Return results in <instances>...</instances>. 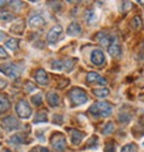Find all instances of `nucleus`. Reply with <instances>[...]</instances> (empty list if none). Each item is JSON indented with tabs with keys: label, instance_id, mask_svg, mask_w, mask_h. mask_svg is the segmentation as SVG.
Masks as SVG:
<instances>
[{
	"label": "nucleus",
	"instance_id": "nucleus-1",
	"mask_svg": "<svg viewBox=\"0 0 144 152\" xmlns=\"http://www.w3.org/2000/svg\"><path fill=\"white\" fill-rule=\"evenodd\" d=\"M89 113L94 116H98V118H108L112 115L113 113V107L106 102V101H100L94 103L90 108H89Z\"/></svg>",
	"mask_w": 144,
	"mask_h": 152
},
{
	"label": "nucleus",
	"instance_id": "nucleus-2",
	"mask_svg": "<svg viewBox=\"0 0 144 152\" xmlns=\"http://www.w3.org/2000/svg\"><path fill=\"white\" fill-rule=\"evenodd\" d=\"M68 97L72 107H79L88 102V96L85 91L79 88H72L68 92Z\"/></svg>",
	"mask_w": 144,
	"mask_h": 152
},
{
	"label": "nucleus",
	"instance_id": "nucleus-3",
	"mask_svg": "<svg viewBox=\"0 0 144 152\" xmlns=\"http://www.w3.org/2000/svg\"><path fill=\"white\" fill-rule=\"evenodd\" d=\"M0 72L1 73H4L6 77H9V78H17L18 75L21 74V72H22V67L19 66V65H17V64H4V65H1L0 66Z\"/></svg>",
	"mask_w": 144,
	"mask_h": 152
},
{
	"label": "nucleus",
	"instance_id": "nucleus-4",
	"mask_svg": "<svg viewBox=\"0 0 144 152\" xmlns=\"http://www.w3.org/2000/svg\"><path fill=\"white\" fill-rule=\"evenodd\" d=\"M75 61L71 59H64V60H55L52 62V69L59 71V72H70L73 68Z\"/></svg>",
	"mask_w": 144,
	"mask_h": 152
},
{
	"label": "nucleus",
	"instance_id": "nucleus-5",
	"mask_svg": "<svg viewBox=\"0 0 144 152\" xmlns=\"http://www.w3.org/2000/svg\"><path fill=\"white\" fill-rule=\"evenodd\" d=\"M62 34H64V30H62V28H61L60 25L53 26V28L49 30L48 35H47V41H48V43H49L51 46L57 45V43L62 39Z\"/></svg>",
	"mask_w": 144,
	"mask_h": 152
},
{
	"label": "nucleus",
	"instance_id": "nucleus-6",
	"mask_svg": "<svg viewBox=\"0 0 144 152\" xmlns=\"http://www.w3.org/2000/svg\"><path fill=\"white\" fill-rule=\"evenodd\" d=\"M16 111H17V115H18L21 119H29V118L31 116V114H32L30 105H29L28 102L24 101V99H21V101L17 103V105H16Z\"/></svg>",
	"mask_w": 144,
	"mask_h": 152
},
{
	"label": "nucleus",
	"instance_id": "nucleus-7",
	"mask_svg": "<svg viewBox=\"0 0 144 152\" xmlns=\"http://www.w3.org/2000/svg\"><path fill=\"white\" fill-rule=\"evenodd\" d=\"M51 144L52 147L57 151V152H62L66 150V139L62 134L60 133H55L53 134L52 139H51Z\"/></svg>",
	"mask_w": 144,
	"mask_h": 152
},
{
	"label": "nucleus",
	"instance_id": "nucleus-8",
	"mask_svg": "<svg viewBox=\"0 0 144 152\" xmlns=\"http://www.w3.org/2000/svg\"><path fill=\"white\" fill-rule=\"evenodd\" d=\"M3 126H4V129L6 132H15V131H18L21 128V124L17 119H15L13 116H7L3 120Z\"/></svg>",
	"mask_w": 144,
	"mask_h": 152
},
{
	"label": "nucleus",
	"instance_id": "nucleus-9",
	"mask_svg": "<svg viewBox=\"0 0 144 152\" xmlns=\"http://www.w3.org/2000/svg\"><path fill=\"white\" fill-rule=\"evenodd\" d=\"M90 60L95 66H102L106 62V56L101 49H94L90 54Z\"/></svg>",
	"mask_w": 144,
	"mask_h": 152
},
{
	"label": "nucleus",
	"instance_id": "nucleus-10",
	"mask_svg": "<svg viewBox=\"0 0 144 152\" xmlns=\"http://www.w3.org/2000/svg\"><path fill=\"white\" fill-rule=\"evenodd\" d=\"M97 36H98L97 40L101 43V46H103L106 48H109L113 43L117 42V39H115L114 36H112V35H107V34H103L102 32V34H98Z\"/></svg>",
	"mask_w": 144,
	"mask_h": 152
},
{
	"label": "nucleus",
	"instance_id": "nucleus-11",
	"mask_svg": "<svg viewBox=\"0 0 144 152\" xmlns=\"http://www.w3.org/2000/svg\"><path fill=\"white\" fill-rule=\"evenodd\" d=\"M45 23H46L45 17H43L42 15H40V13L32 15V16L30 17V19H29V26H31V28H40V26H42Z\"/></svg>",
	"mask_w": 144,
	"mask_h": 152
},
{
	"label": "nucleus",
	"instance_id": "nucleus-12",
	"mask_svg": "<svg viewBox=\"0 0 144 152\" xmlns=\"http://www.w3.org/2000/svg\"><path fill=\"white\" fill-rule=\"evenodd\" d=\"M87 82H88L89 84H93V83H98V84H101V85H106V84H107V80H106L103 77H101V75H100L98 73H96V72H90V73H88V75H87Z\"/></svg>",
	"mask_w": 144,
	"mask_h": 152
},
{
	"label": "nucleus",
	"instance_id": "nucleus-13",
	"mask_svg": "<svg viewBox=\"0 0 144 152\" xmlns=\"http://www.w3.org/2000/svg\"><path fill=\"white\" fill-rule=\"evenodd\" d=\"M66 34H67V36H71V37H77V36H79L82 34V26L76 22L71 23L67 26Z\"/></svg>",
	"mask_w": 144,
	"mask_h": 152
},
{
	"label": "nucleus",
	"instance_id": "nucleus-14",
	"mask_svg": "<svg viewBox=\"0 0 144 152\" xmlns=\"http://www.w3.org/2000/svg\"><path fill=\"white\" fill-rule=\"evenodd\" d=\"M35 80H36V83L42 85V86H47L48 85V75L43 69H39L36 72Z\"/></svg>",
	"mask_w": 144,
	"mask_h": 152
},
{
	"label": "nucleus",
	"instance_id": "nucleus-15",
	"mask_svg": "<svg viewBox=\"0 0 144 152\" xmlns=\"http://www.w3.org/2000/svg\"><path fill=\"white\" fill-rule=\"evenodd\" d=\"M70 137H71V142L73 145H79L84 138V133L77 131V129H71L70 131Z\"/></svg>",
	"mask_w": 144,
	"mask_h": 152
},
{
	"label": "nucleus",
	"instance_id": "nucleus-16",
	"mask_svg": "<svg viewBox=\"0 0 144 152\" xmlns=\"http://www.w3.org/2000/svg\"><path fill=\"white\" fill-rule=\"evenodd\" d=\"M48 122V115L45 110H41V111H37L35 114V116L32 119V124L37 125V124H47Z\"/></svg>",
	"mask_w": 144,
	"mask_h": 152
},
{
	"label": "nucleus",
	"instance_id": "nucleus-17",
	"mask_svg": "<svg viewBox=\"0 0 144 152\" xmlns=\"http://www.w3.org/2000/svg\"><path fill=\"white\" fill-rule=\"evenodd\" d=\"M84 19L89 25H94V24H96L98 22L100 18H98V16L96 15V12L94 10H88L85 12V15H84Z\"/></svg>",
	"mask_w": 144,
	"mask_h": 152
},
{
	"label": "nucleus",
	"instance_id": "nucleus-18",
	"mask_svg": "<svg viewBox=\"0 0 144 152\" xmlns=\"http://www.w3.org/2000/svg\"><path fill=\"white\" fill-rule=\"evenodd\" d=\"M46 99H47V103L53 108L58 107L59 103H60V98L55 92H48L47 96H46Z\"/></svg>",
	"mask_w": 144,
	"mask_h": 152
},
{
	"label": "nucleus",
	"instance_id": "nucleus-19",
	"mask_svg": "<svg viewBox=\"0 0 144 152\" xmlns=\"http://www.w3.org/2000/svg\"><path fill=\"white\" fill-rule=\"evenodd\" d=\"M24 29H25V23H24V20L18 19V20H16L15 24L11 26V32H12V34H18V35H21V34L24 31Z\"/></svg>",
	"mask_w": 144,
	"mask_h": 152
},
{
	"label": "nucleus",
	"instance_id": "nucleus-20",
	"mask_svg": "<svg viewBox=\"0 0 144 152\" xmlns=\"http://www.w3.org/2000/svg\"><path fill=\"white\" fill-rule=\"evenodd\" d=\"M11 107V103H10V99L5 96V95H1L0 94V114H3L5 111H7Z\"/></svg>",
	"mask_w": 144,
	"mask_h": 152
},
{
	"label": "nucleus",
	"instance_id": "nucleus-21",
	"mask_svg": "<svg viewBox=\"0 0 144 152\" xmlns=\"http://www.w3.org/2000/svg\"><path fill=\"white\" fill-rule=\"evenodd\" d=\"M10 142L13 145H18V144H24L28 142L26 141V135L23 133H16L13 137L10 138Z\"/></svg>",
	"mask_w": 144,
	"mask_h": 152
},
{
	"label": "nucleus",
	"instance_id": "nucleus-22",
	"mask_svg": "<svg viewBox=\"0 0 144 152\" xmlns=\"http://www.w3.org/2000/svg\"><path fill=\"white\" fill-rule=\"evenodd\" d=\"M108 53H109V55L113 56V58H119V56L121 55V48H120V46L115 42V43H113L109 48H108Z\"/></svg>",
	"mask_w": 144,
	"mask_h": 152
},
{
	"label": "nucleus",
	"instance_id": "nucleus-23",
	"mask_svg": "<svg viewBox=\"0 0 144 152\" xmlns=\"http://www.w3.org/2000/svg\"><path fill=\"white\" fill-rule=\"evenodd\" d=\"M93 94L98 97V98H106L108 95H109V90L106 89V88H100V89H94Z\"/></svg>",
	"mask_w": 144,
	"mask_h": 152
},
{
	"label": "nucleus",
	"instance_id": "nucleus-24",
	"mask_svg": "<svg viewBox=\"0 0 144 152\" xmlns=\"http://www.w3.org/2000/svg\"><path fill=\"white\" fill-rule=\"evenodd\" d=\"M18 43H19V41H18L17 39H10V40H7V41L5 42V46H6L7 49L15 52V50L18 49Z\"/></svg>",
	"mask_w": 144,
	"mask_h": 152
},
{
	"label": "nucleus",
	"instance_id": "nucleus-25",
	"mask_svg": "<svg viewBox=\"0 0 144 152\" xmlns=\"http://www.w3.org/2000/svg\"><path fill=\"white\" fill-rule=\"evenodd\" d=\"M42 99H43V96H42L41 92L36 94V95H34L31 97V102H32L34 105H41L42 104Z\"/></svg>",
	"mask_w": 144,
	"mask_h": 152
},
{
	"label": "nucleus",
	"instance_id": "nucleus-26",
	"mask_svg": "<svg viewBox=\"0 0 144 152\" xmlns=\"http://www.w3.org/2000/svg\"><path fill=\"white\" fill-rule=\"evenodd\" d=\"M131 26H132V29H134V30H138V29L142 28V20H140V18H139L138 16H134V17L132 18V20H131Z\"/></svg>",
	"mask_w": 144,
	"mask_h": 152
},
{
	"label": "nucleus",
	"instance_id": "nucleus-27",
	"mask_svg": "<svg viewBox=\"0 0 144 152\" xmlns=\"http://www.w3.org/2000/svg\"><path fill=\"white\" fill-rule=\"evenodd\" d=\"M15 16L10 12H0V20H4V22H10L13 20Z\"/></svg>",
	"mask_w": 144,
	"mask_h": 152
},
{
	"label": "nucleus",
	"instance_id": "nucleus-28",
	"mask_svg": "<svg viewBox=\"0 0 144 152\" xmlns=\"http://www.w3.org/2000/svg\"><path fill=\"white\" fill-rule=\"evenodd\" d=\"M114 124L113 122H108V124H106V126L102 128V133L104 134V135H107V134H109V133H112L113 131H114Z\"/></svg>",
	"mask_w": 144,
	"mask_h": 152
},
{
	"label": "nucleus",
	"instance_id": "nucleus-29",
	"mask_svg": "<svg viewBox=\"0 0 144 152\" xmlns=\"http://www.w3.org/2000/svg\"><path fill=\"white\" fill-rule=\"evenodd\" d=\"M121 152H137V146L134 144H126L123 148H121Z\"/></svg>",
	"mask_w": 144,
	"mask_h": 152
},
{
	"label": "nucleus",
	"instance_id": "nucleus-30",
	"mask_svg": "<svg viewBox=\"0 0 144 152\" xmlns=\"http://www.w3.org/2000/svg\"><path fill=\"white\" fill-rule=\"evenodd\" d=\"M119 120L123 124H127L131 120V115H130V114H127V113H123V114H120V115H119Z\"/></svg>",
	"mask_w": 144,
	"mask_h": 152
},
{
	"label": "nucleus",
	"instance_id": "nucleus-31",
	"mask_svg": "<svg viewBox=\"0 0 144 152\" xmlns=\"http://www.w3.org/2000/svg\"><path fill=\"white\" fill-rule=\"evenodd\" d=\"M106 152H115V144L114 142H107L104 146Z\"/></svg>",
	"mask_w": 144,
	"mask_h": 152
},
{
	"label": "nucleus",
	"instance_id": "nucleus-32",
	"mask_svg": "<svg viewBox=\"0 0 144 152\" xmlns=\"http://www.w3.org/2000/svg\"><path fill=\"white\" fill-rule=\"evenodd\" d=\"M62 121H64L62 115H58V114H57V115L53 116V122H54V124H57V125H61Z\"/></svg>",
	"mask_w": 144,
	"mask_h": 152
},
{
	"label": "nucleus",
	"instance_id": "nucleus-33",
	"mask_svg": "<svg viewBox=\"0 0 144 152\" xmlns=\"http://www.w3.org/2000/svg\"><path fill=\"white\" fill-rule=\"evenodd\" d=\"M0 58L4 59V58H7V52L5 50V48L0 47Z\"/></svg>",
	"mask_w": 144,
	"mask_h": 152
},
{
	"label": "nucleus",
	"instance_id": "nucleus-34",
	"mask_svg": "<svg viewBox=\"0 0 144 152\" xmlns=\"http://www.w3.org/2000/svg\"><path fill=\"white\" fill-rule=\"evenodd\" d=\"M6 85H7V83H6L4 79H0V90H1V89H4Z\"/></svg>",
	"mask_w": 144,
	"mask_h": 152
},
{
	"label": "nucleus",
	"instance_id": "nucleus-35",
	"mask_svg": "<svg viewBox=\"0 0 144 152\" xmlns=\"http://www.w3.org/2000/svg\"><path fill=\"white\" fill-rule=\"evenodd\" d=\"M5 37H6L5 32H4V31H1V30H0V42H3V41L5 40Z\"/></svg>",
	"mask_w": 144,
	"mask_h": 152
},
{
	"label": "nucleus",
	"instance_id": "nucleus-36",
	"mask_svg": "<svg viewBox=\"0 0 144 152\" xmlns=\"http://www.w3.org/2000/svg\"><path fill=\"white\" fill-rule=\"evenodd\" d=\"M40 152H51V151L46 147H40Z\"/></svg>",
	"mask_w": 144,
	"mask_h": 152
},
{
	"label": "nucleus",
	"instance_id": "nucleus-37",
	"mask_svg": "<svg viewBox=\"0 0 144 152\" xmlns=\"http://www.w3.org/2000/svg\"><path fill=\"white\" fill-rule=\"evenodd\" d=\"M30 152H39V151H36V150H31Z\"/></svg>",
	"mask_w": 144,
	"mask_h": 152
},
{
	"label": "nucleus",
	"instance_id": "nucleus-38",
	"mask_svg": "<svg viewBox=\"0 0 144 152\" xmlns=\"http://www.w3.org/2000/svg\"><path fill=\"white\" fill-rule=\"evenodd\" d=\"M139 4H143L144 5V1H139Z\"/></svg>",
	"mask_w": 144,
	"mask_h": 152
},
{
	"label": "nucleus",
	"instance_id": "nucleus-39",
	"mask_svg": "<svg viewBox=\"0 0 144 152\" xmlns=\"http://www.w3.org/2000/svg\"><path fill=\"white\" fill-rule=\"evenodd\" d=\"M4 152H10V151H4Z\"/></svg>",
	"mask_w": 144,
	"mask_h": 152
},
{
	"label": "nucleus",
	"instance_id": "nucleus-40",
	"mask_svg": "<svg viewBox=\"0 0 144 152\" xmlns=\"http://www.w3.org/2000/svg\"><path fill=\"white\" fill-rule=\"evenodd\" d=\"M143 146H144V142H143Z\"/></svg>",
	"mask_w": 144,
	"mask_h": 152
},
{
	"label": "nucleus",
	"instance_id": "nucleus-41",
	"mask_svg": "<svg viewBox=\"0 0 144 152\" xmlns=\"http://www.w3.org/2000/svg\"><path fill=\"white\" fill-rule=\"evenodd\" d=\"M0 132H1V131H0Z\"/></svg>",
	"mask_w": 144,
	"mask_h": 152
}]
</instances>
